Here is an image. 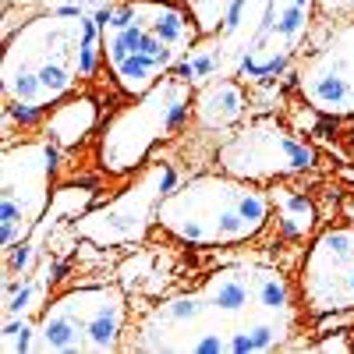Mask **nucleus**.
<instances>
[{"label": "nucleus", "mask_w": 354, "mask_h": 354, "mask_svg": "<svg viewBox=\"0 0 354 354\" xmlns=\"http://www.w3.org/2000/svg\"><path fill=\"white\" fill-rule=\"evenodd\" d=\"M301 298L280 266L238 259L149 305L131 347L153 354H270L290 344Z\"/></svg>", "instance_id": "obj_1"}, {"label": "nucleus", "mask_w": 354, "mask_h": 354, "mask_svg": "<svg viewBox=\"0 0 354 354\" xmlns=\"http://www.w3.org/2000/svg\"><path fill=\"white\" fill-rule=\"evenodd\" d=\"M103 15L85 8H36L4 36L0 88L4 113L18 121L46 117L75 96L103 64Z\"/></svg>", "instance_id": "obj_2"}, {"label": "nucleus", "mask_w": 354, "mask_h": 354, "mask_svg": "<svg viewBox=\"0 0 354 354\" xmlns=\"http://www.w3.org/2000/svg\"><path fill=\"white\" fill-rule=\"evenodd\" d=\"M198 36V25L181 0H113L100 32L103 68L117 93L142 96L174 75Z\"/></svg>", "instance_id": "obj_3"}, {"label": "nucleus", "mask_w": 354, "mask_h": 354, "mask_svg": "<svg viewBox=\"0 0 354 354\" xmlns=\"http://www.w3.org/2000/svg\"><path fill=\"white\" fill-rule=\"evenodd\" d=\"M273 198L266 185H252L223 170L192 174L160 202L156 227L188 248H238L255 241L270 223Z\"/></svg>", "instance_id": "obj_4"}, {"label": "nucleus", "mask_w": 354, "mask_h": 354, "mask_svg": "<svg viewBox=\"0 0 354 354\" xmlns=\"http://www.w3.org/2000/svg\"><path fill=\"white\" fill-rule=\"evenodd\" d=\"M195 88L167 75L149 93L128 96L124 106H117L110 117H103L96 135V163L106 177H131L149 163L160 142H170L192 117Z\"/></svg>", "instance_id": "obj_5"}, {"label": "nucleus", "mask_w": 354, "mask_h": 354, "mask_svg": "<svg viewBox=\"0 0 354 354\" xmlns=\"http://www.w3.org/2000/svg\"><path fill=\"white\" fill-rule=\"evenodd\" d=\"M128 294L117 283H82L53 294L36 319L32 354H110L128 337Z\"/></svg>", "instance_id": "obj_6"}, {"label": "nucleus", "mask_w": 354, "mask_h": 354, "mask_svg": "<svg viewBox=\"0 0 354 354\" xmlns=\"http://www.w3.org/2000/svg\"><path fill=\"white\" fill-rule=\"evenodd\" d=\"M61 149L46 138H18L0 149V255L15 252L39 227L53 202V174Z\"/></svg>", "instance_id": "obj_7"}, {"label": "nucleus", "mask_w": 354, "mask_h": 354, "mask_svg": "<svg viewBox=\"0 0 354 354\" xmlns=\"http://www.w3.org/2000/svg\"><path fill=\"white\" fill-rule=\"evenodd\" d=\"M213 163L216 170L241 181L277 185L315 170L319 153L301 131L287 128L280 117H252L216 145Z\"/></svg>", "instance_id": "obj_8"}, {"label": "nucleus", "mask_w": 354, "mask_h": 354, "mask_svg": "<svg viewBox=\"0 0 354 354\" xmlns=\"http://www.w3.org/2000/svg\"><path fill=\"white\" fill-rule=\"evenodd\" d=\"M174 167L170 163H145L131 174V181L110 195L106 202H96L88 213H82L71 223V234L78 241H88L96 248H131L149 238L156 227L160 202L174 188Z\"/></svg>", "instance_id": "obj_9"}, {"label": "nucleus", "mask_w": 354, "mask_h": 354, "mask_svg": "<svg viewBox=\"0 0 354 354\" xmlns=\"http://www.w3.org/2000/svg\"><path fill=\"white\" fill-rule=\"evenodd\" d=\"M294 88L322 117L351 121L354 117V18L333 25L294 64Z\"/></svg>", "instance_id": "obj_10"}, {"label": "nucleus", "mask_w": 354, "mask_h": 354, "mask_svg": "<svg viewBox=\"0 0 354 354\" xmlns=\"http://www.w3.org/2000/svg\"><path fill=\"white\" fill-rule=\"evenodd\" d=\"M301 308L315 319L354 312V227H322L298 270Z\"/></svg>", "instance_id": "obj_11"}, {"label": "nucleus", "mask_w": 354, "mask_h": 354, "mask_svg": "<svg viewBox=\"0 0 354 354\" xmlns=\"http://www.w3.org/2000/svg\"><path fill=\"white\" fill-rule=\"evenodd\" d=\"M319 15V0H270L252 46L245 50L238 78L245 85L280 82L301 61V46L312 36V21Z\"/></svg>", "instance_id": "obj_12"}, {"label": "nucleus", "mask_w": 354, "mask_h": 354, "mask_svg": "<svg viewBox=\"0 0 354 354\" xmlns=\"http://www.w3.org/2000/svg\"><path fill=\"white\" fill-rule=\"evenodd\" d=\"M192 117L202 131H234L248 117V93L238 75H223L195 88Z\"/></svg>", "instance_id": "obj_13"}, {"label": "nucleus", "mask_w": 354, "mask_h": 354, "mask_svg": "<svg viewBox=\"0 0 354 354\" xmlns=\"http://www.w3.org/2000/svg\"><path fill=\"white\" fill-rule=\"evenodd\" d=\"M103 124V110L88 93H75L68 100H61L57 106H50V113L43 117V135L57 145V149H75L85 138L100 135Z\"/></svg>", "instance_id": "obj_14"}, {"label": "nucleus", "mask_w": 354, "mask_h": 354, "mask_svg": "<svg viewBox=\"0 0 354 354\" xmlns=\"http://www.w3.org/2000/svg\"><path fill=\"white\" fill-rule=\"evenodd\" d=\"M266 11H270V0H227L220 32H213V36L220 39V50H223V61H227L230 75H238V64H241L245 50L252 46Z\"/></svg>", "instance_id": "obj_15"}, {"label": "nucleus", "mask_w": 354, "mask_h": 354, "mask_svg": "<svg viewBox=\"0 0 354 354\" xmlns=\"http://www.w3.org/2000/svg\"><path fill=\"white\" fill-rule=\"evenodd\" d=\"M174 75L185 78L192 88L213 82V78L230 75V71H227V61H223V50H220V39H216V36H198L195 46L185 53V61L174 68Z\"/></svg>", "instance_id": "obj_16"}, {"label": "nucleus", "mask_w": 354, "mask_h": 354, "mask_svg": "<svg viewBox=\"0 0 354 354\" xmlns=\"http://www.w3.org/2000/svg\"><path fill=\"white\" fill-rule=\"evenodd\" d=\"M270 198L277 205V223L283 230V238H305V234L315 230L319 213H315V202L305 192L280 188V181H277V188L270 192Z\"/></svg>", "instance_id": "obj_17"}, {"label": "nucleus", "mask_w": 354, "mask_h": 354, "mask_svg": "<svg viewBox=\"0 0 354 354\" xmlns=\"http://www.w3.org/2000/svg\"><path fill=\"white\" fill-rule=\"evenodd\" d=\"M188 8V15L195 18L198 32L202 36H213L220 32V21H223V11H227V0H181Z\"/></svg>", "instance_id": "obj_18"}, {"label": "nucleus", "mask_w": 354, "mask_h": 354, "mask_svg": "<svg viewBox=\"0 0 354 354\" xmlns=\"http://www.w3.org/2000/svg\"><path fill=\"white\" fill-rule=\"evenodd\" d=\"M113 0H36V8H85V11H96L106 15Z\"/></svg>", "instance_id": "obj_19"}, {"label": "nucleus", "mask_w": 354, "mask_h": 354, "mask_svg": "<svg viewBox=\"0 0 354 354\" xmlns=\"http://www.w3.org/2000/svg\"><path fill=\"white\" fill-rule=\"evenodd\" d=\"M11 4H15V0H4V11H8V8H11Z\"/></svg>", "instance_id": "obj_20"}]
</instances>
